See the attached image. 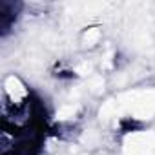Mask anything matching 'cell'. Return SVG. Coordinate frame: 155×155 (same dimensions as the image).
<instances>
[{
	"label": "cell",
	"mask_w": 155,
	"mask_h": 155,
	"mask_svg": "<svg viewBox=\"0 0 155 155\" xmlns=\"http://www.w3.org/2000/svg\"><path fill=\"white\" fill-rule=\"evenodd\" d=\"M90 69H91V66H90L88 62H84V64H81L79 68H77V73H81V75H86V73H90Z\"/></svg>",
	"instance_id": "5b68a950"
},
{
	"label": "cell",
	"mask_w": 155,
	"mask_h": 155,
	"mask_svg": "<svg viewBox=\"0 0 155 155\" xmlns=\"http://www.w3.org/2000/svg\"><path fill=\"white\" fill-rule=\"evenodd\" d=\"M126 151L131 155H155V135L150 131L130 135L126 139Z\"/></svg>",
	"instance_id": "6da1fadb"
},
{
	"label": "cell",
	"mask_w": 155,
	"mask_h": 155,
	"mask_svg": "<svg viewBox=\"0 0 155 155\" xmlns=\"http://www.w3.org/2000/svg\"><path fill=\"white\" fill-rule=\"evenodd\" d=\"M75 113V106H66L58 111V119H68V117H73Z\"/></svg>",
	"instance_id": "277c9868"
},
{
	"label": "cell",
	"mask_w": 155,
	"mask_h": 155,
	"mask_svg": "<svg viewBox=\"0 0 155 155\" xmlns=\"http://www.w3.org/2000/svg\"><path fill=\"white\" fill-rule=\"evenodd\" d=\"M99 37H101V33H99V29H97V28H93V29H88V33H86V37H84V42H86V46H93V44H97Z\"/></svg>",
	"instance_id": "3957f363"
},
{
	"label": "cell",
	"mask_w": 155,
	"mask_h": 155,
	"mask_svg": "<svg viewBox=\"0 0 155 155\" xmlns=\"http://www.w3.org/2000/svg\"><path fill=\"white\" fill-rule=\"evenodd\" d=\"M6 88H8V91L11 93V97H22V95H26V90L22 88V84L15 79V77H9L8 79V82H6Z\"/></svg>",
	"instance_id": "7a4b0ae2"
}]
</instances>
